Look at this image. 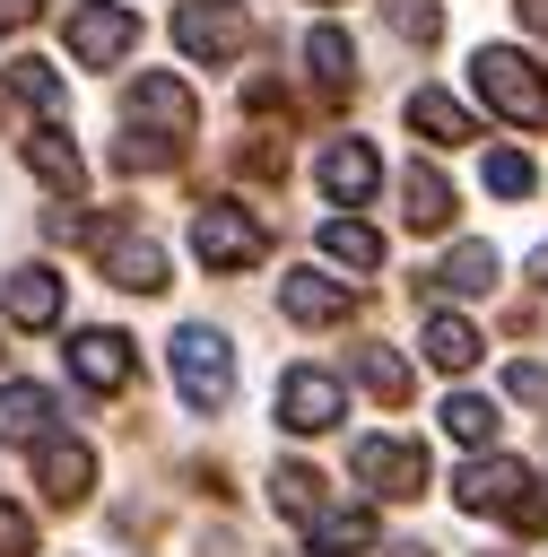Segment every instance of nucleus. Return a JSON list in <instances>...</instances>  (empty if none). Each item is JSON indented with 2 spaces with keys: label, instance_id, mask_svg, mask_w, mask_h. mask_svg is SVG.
Returning a JSON list of instances; mask_svg holds the SVG:
<instances>
[{
  "label": "nucleus",
  "instance_id": "nucleus-18",
  "mask_svg": "<svg viewBox=\"0 0 548 557\" xmlns=\"http://www.w3.org/2000/svg\"><path fill=\"white\" fill-rule=\"evenodd\" d=\"M418 348H426V366H444V374H470L478 366V331L461 322V313H426V331H418Z\"/></svg>",
  "mask_w": 548,
  "mask_h": 557
},
{
  "label": "nucleus",
  "instance_id": "nucleus-8",
  "mask_svg": "<svg viewBox=\"0 0 548 557\" xmlns=\"http://www.w3.org/2000/svg\"><path fill=\"white\" fill-rule=\"evenodd\" d=\"M348 418V392H339V374H322V366H296V374H278V426H296V435H322V426H339Z\"/></svg>",
  "mask_w": 548,
  "mask_h": 557
},
{
  "label": "nucleus",
  "instance_id": "nucleus-26",
  "mask_svg": "<svg viewBox=\"0 0 548 557\" xmlns=\"http://www.w3.org/2000/svg\"><path fill=\"white\" fill-rule=\"evenodd\" d=\"M304 61H313L322 87H348V78H357V44H348L339 26H313V35H304Z\"/></svg>",
  "mask_w": 548,
  "mask_h": 557
},
{
  "label": "nucleus",
  "instance_id": "nucleus-25",
  "mask_svg": "<svg viewBox=\"0 0 548 557\" xmlns=\"http://www.w3.org/2000/svg\"><path fill=\"white\" fill-rule=\"evenodd\" d=\"M270 505H278L287 522H313V513H322V479H313L304 461H278V470H270Z\"/></svg>",
  "mask_w": 548,
  "mask_h": 557
},
{
  "label": "nucleus",
  "instance_id": "nucleus-4",
  "mask_svg": "<svg viewBox=\"0 0 548 557\" xmlns=\"http://www.w3.org/2000/svg\"><path fill=\"white\" fill-rule=\"evenodd\" d=\"M191 252H200L209 270H252V261L270 252V235H261V218H252V209H235V200H209V209L191 218Z\"/></svg>",
  "mask_w": 548,
  "mask_h": 557
},
{
  "label": "nucleus",
  "instance_id": "nucleus-5",
  "mask_svg": "<svg viewBox=\"0 0 548 557\" xmlns=\"http://www.w3.org/2000/svg\"><path fill=\"white\" fill-rule=\"evenodd\" d=\"M174 44H183L191 61H235V52L252 44V9H244V0H183Z\"/></svg>",
  "mask_w": 548,
  "mask_h": 557
},
{
  "label": "nucleus",
  "instance_id": "nucleus-11",
  "mask_svg": "<svg viewBox=\"0 0 548 557\" xmlns=\"http://www.w3.org/2000/svg\"><path fill=\"white\" fill-rule=\"evenodd\" d=\"M278 313L304 322V331L348 322V278H331V270H287V278H278Z\"/></svg>",
  "mask_w": 548,
  "mask_h": 557
},
{
  "label": "nucleus",
  "instance_id": "nucleus-13",
  "mask_svg": "<svg viewBox=\"0 0 548 557\" xmlns=\"http://www.w3.org/2000/svg\"><path fill=\"white\" fill-rule=\"evenodd\" d=\"M70 374L87 392H122L130 383V339L122 331H70Z\"/></svg>",
  "mask_w": 548,
  "mask_h": 557
},
{
  "label": "nucleus",
  "instance_id": "nucleus-33",
  "mask_svg": "<svg viewBox=\"0 0 548 557\" xmlns=\"http://www.w3.org/2000/svg\"><path fill=\"white\" fill-rule=\"evenodd\" d=\"M505 383H513V400H548V366H513Z\"/></svg>",
  "mask_w": 548,
  "mask_h": 557
},
{
  "label": "nucleus",
  "instance_id": "nucleus-7",
  "mask_svg": "<svg viewBox=\"0 0 548 557\" xmlns=\"http://www.w3.org/2000/svg\"><path fill=\"white\" fill-rule=\"evenodd\" d=\"M130 131H148V139H165V148H183V139L200 131V104H191V87H183L174 70H148V78L130 87Z\"/></svg>",
  "mask_w": 548,
  "mask_h": 557
},
{
  "label": "nucleus",
  "instance_id": "nucleus-23",
  "mask_svg": "<svg viewBox=\"0 0 548 557\" xmlns=\"http://www.w3.org/2000/svg\"><path fill=\"white\" fill-rule=\"evenodd\" d=\"M435 287H444V296H487V287H496V252H487V244H452L444 270H435Z\"/></svg>",
  "mask_w": 548,
  "mask_h": 557
},
{
  "label": "nucleus",
  "instance_id": "nucleus-24",
  "mask_svg": "<svg viewBox=\"0 0 548 557\" xmlns=\"http://www.w3.org/2000/svg\"><path fill=\"white\" fill-rule=\"evenodd\" d=\"M444 435H452V444H470V453H487V444H496V400L452 392V400H444Z\"/></svg>",
  "mask_w": 548,
  "mask_h": 557
},
{
  "label": "nucleus",
  "instance_id": "nucleus-36",
  "mask_svg": "<svg viewBox=\"0 0 548 557\" xmlns=\"http://www.w3.org/2000/svg\"><path fill=\"white\" fill-rule=\"evenodd\" d=\"M522 9H531V17H539V26H548V0H522Z\"/></svg>",
  "mask_w": 548,
  "mask_h": 557
},
{
  "label": "nucleus",
  "instance_id": "nucleus-30",
  "mask_svg": "<svg viewBox=\"0 0 548 557\" xmlns=\"http://www.w3.org/2000/svg\"><path fill=\"white\" fill-rule=\"evenodd\" d=\"M391 26H400L409 44H435V35H444V17H435V0H391Z\"/></svg>",
  "mask_w": 548,
  "mask_h": 557
},
{
  "label": "nucleus",
  "instance_id": "nucleus-22",
  "mask_svg": "<svg viewBox=\"0 0 548 557\" xmlns=\"http://www.w3.org/2000/svg\"><path fill=\"white\" fill-rule=\"evenodd\" d=\"M322 261H339V270H374V261H383V235H374L365 218H331V226H322Z\"/></svg>",
  "mask_w": 548,
  "mask_h": 557
},
{
  "label": "nucleus",
  "instance_id": "nucleus-14",
  "mask_svg": "<svg viewBox=\"0 0 548 557\" xmlns=\"http://www.w3.org/2000/svg\"><path fill=\"white\" fill-rule=\"evenodd\" d=\"M374 183H383V165H374V148H365V139H331V148H322V191H331L339 209L374 200Z\"/></svg>",
  "mask_w": 548,
  "mask_h": 557
},
{
  "label": "nucleus",
  "instance_id": "nucleus-20",
  "mask_svg": "<svg viewBox=\"0 0 548 557\" xmlns=\"http://www.w3.org/2000/svg\"><path fill=\"white\" fill-rule=\"evenodd\" d=\"M409 131H426L435 148H461V139H478V122H470V113H461L444 87H418V96H409Z\"/></svg>",
  "mask_w": 548,
  "mask_h": 557
},
{
  "label": "nucleus",
  "instance_id": "nucleus-21",
  "mask_svg": "<svg viewBox=\"0 0 548 557\" xmlns=\"http://www.w3.org/2000/svg\"><path fill=\"white\" fill-rule=\"evenodd\" d=\"M26 165H35L52 191H78V183H87V165H78V148H70V131H61V122H43V131L26 139Z\"/></svg>",
  "mask_w": 548,
  "mask_h": 557
},
{
  "label": "nucleus",
  "instance_id": "nucleus-31",
  "mask_svg": "<svg viewBox=\"0 0 548 557\" xmlns=\"http://www.w3.org/2000/svg\"><path fill=\"white\" fill-rule=\"evenodd\" d=\"M505 522H513V531H548V479H531V487L505 505Z\"/></svg>",
  "mask_w": 548,
  "mask_h": 557
},
{
  "label": "nucleus",
  "instance_id": "nucleus-2",
  "mask_svg": "<svg viewBox=\"0 0 548 557\" xmlns=\"http://www.w3.org/2000/svg\"><path fill=\"white\" fill-rule=\"evenodd\" d=\"M174 392H183V409H226V392H235V348H226V331H209V322H183L174 331Z\"/></svg>",
  "mask_w": 548,
  "mask_h": 557
},
{
  "label": "nucleus",
  "instance_id": "nucleus-3",
  "mask_svg": "<svg viewBox=\"0 0 548 557\" xmlns=\"http://www.w3.org/2000/svg\"><path fill=\"white\" fill-rule=\"evenodd\" d=\"M61 35H70V61H78V70H113V61L139 44V17H130L122 0H70Z\"/></svg>",
  "mask_w": 548,
  "mask_h": 557
},
{
  "label": "nucleus",
  "instance_id": "nucleus-9",
  "mask_svg": "<svg viewBox=\"0 0 548 557\" xmlns=\"http://www.w3.org/2000/svg\"><path fill=\"white\" fill-rule=\"evenodd\" d=\"M348 470H357L374 496H418V487H426V453L400 444V435H365V444L348 453Z\"/></svg>",
  "mask_w": 548,
  "mask_h": 557
},
{
  "label": "nucleus",
  "instance_id": "nucleus-29",
  "mask_svg": "<svg viewBox=\"0 0 548 557\" xmlns=\"http://www.w3.org/2000/svg\"><path fill=\"white\" fill-rule=\"evenodd\" d=\"M531 183H539V165H531L522 148H496V157H487V191H496V200H522Z\"/></svg>",
  "mask_w": 548,
  "mask_h": 557
},
{
  "label": "nucleus",
  "instance_id": "nucleus-15",
  "mask_svg": "<svg viewBox=\"0 0 548 557\" xmlns=\"http://www.w3.org/2000/svg\"><path fill=\"white\" fill-rule=\"evenodd\" d=\"M0 313L17 322V331H43V322H61V278L35 261V270H9L0 278Z\"/></svg>",
  "mask_w": 548,
  "mask_h": 557
},
{
  "label": "nucleus",
  "instance_id": "nucleus-16",
  "mask_svg": "<svg viewBox=\"0 0 548 557\" xmlns=\"http://www.w3.org/2000/svg\"><path fill=\"white\" fill-rule=\"evenodd\" d=\"M304 548L313 557H357V548H374V513L365 505H322L304 522Z\"/></svg>",
  "mask_w": 548,
  "mask_h": 557
},
{
  "label": "nucleus",
  "instance_id": "nucleus-35",
  "mask_svg": "<svg viewBox=\"0 0 548 557\" xmlns=\"http://www.w3.org/2000/svg\"><path fill=\"white\" fill-rule=\"evenodd\" d=\"M531 278H539V287H548V244H539V252H531Z\"/></svg>",
  "mask_w": 548,
  "mask_h": 557
},
{
  "label": "nucleus",
  "instance_id": "nucleus-28",
  "mask_svg": "<svg viewBox=\"0 0 548 557\" xmlns=\"http://www.w3.org/2000/svg\"><path fill=\"white\" fill-rule=\"evenodd\" d=\"M348 366H357V383H365L374 400H409V366H400L391 348H348Z\"/></svg>",
  "mask_w": 548,
  "mask_h": 557
},
{
  "label": "nucleus",
  "instance_id": "nucleus-27",
  "mask_svg": "<svg viewBox=\"0 0 548 557\" xmlns=\"http://www.w3.org/2000/svg\"><path fill=\"white\" fill-rule=\"evenodd\" d=\"M9 87H17L43 122H61V113H70V87L52 78V61H9Z\"/></svg>",
  "mask_w": 548,
  "mask_h": 557
},
{
  "label": "nucleus",
  "instance_id": "nucleus-19",
  "mask_svg": "<svg viewBox=\"0 0 548 557\" xmlns=\"http://www.w3.org/2000/svg\"><path fill=\"white\" fill-rule=\"evenodd\" d=\"M52 426V392L43 383H0V444H43Z\"/></svg>",
  "mask_w": 548,
  "mask_h": 557
},
{
  "label": "nucleus",
  "instance_id": "nucleus-10",
  "mask_svg": "<svg viewBox=\"0 0 548 557\" xmlns=\"http://www.w3.org/2000/svg\"><path fill=\"white\" fill-rule=\"evenodd\" d=\"M35 487H43L52 505H87V496H96V453H87L78 435H43V444H35Z\"/></svg>",
  "mask_w": 548,
  "mask_h": 557
},
{
  "label": "nucleus",
  "instance_id": "nucleus-32",
  "mask_svg": "<svg viewBox=\"0 0 548 557\" xmlns=\"http://www.w3.org/2000/svg\"><path fill=\"white\" fill-rule=\"evenodd\" d=\"M0 557H35V522L17 505H0Z\"/></svg>",
  "mask_w": 548,
  "mask_h": 557
},
{
  "label": "nucleus",
  "instance_id": "nucleus-17",
  "mask_svg": "<svg viewBox=\"0 0 548 557\" xmlns=\"http://www.w3.org/2000/svg\"><path fill=\"white\" fill-rule=\"evenodd\" d=\"M400 218H409L418 235H444V226H452V183H444L435 165H409V174H400Z\"/></svg>",
  "mask_w": 548,
  "mask_h": 557
},
{
  "label": "nucleus",
  "instance_id": "nucleus-34",
  "mask_svg": "<svg viewBox=\"0 0 548 557\" xmlns=\"http://www.w3.org/2000/svg\"><path fill=\"white\" fill-rule=\"evenodd\" d=\"M43 17V0H0V35H17V26H35Z\"/></svg>",
  "mask_w": 548,
  "mask_h": 557
},
{
  "label": "nucleus",
  "instance_id": "nucleus-12",
  "mask_svg": "<svg viewBox=\"0 0 548 557\" xmlns=\"http://www.w3.org/2000/svg\"><path fill=\"white\" fill-rule=\"evenodd\" d=\"M522 487H531V470H522V461H505V453H478V461L452 479V505H461V513H505Z\"/></svg>",
  "mask_w": 548,
  "mask_h": 557
},
{
  "label": "nucleus",
  "instance_id": "nucleus-6",
  "mask_svg": "<svg viewBox=\"0 0 548 557\" xmlns=\"http://www.w3.org/2000/svg\"><path fill=\"white\" fill-rule=\"evenodd\" d=\"M87 235H96V252H104V278H113L122 296H157V287H165V252H157V244H148L130 218H96Z\"/></svg>",
  "mask_w": 548,
  "mask_h": 557
},
{
  "label": "nucleus",
  "instance_id": "nucleus-1",
  "mask_svg": "<svg viewBox=\"0 0 548 557\" xmlns=\"http://www.w3.org/2000/svg\"><path fill=\"white\" fill-rule=\"evenodd\" d=\"M470 87L505 113V122H522V131H548V78H539V61L531 52H513V44H478V61H470Z\"/></svg>",
  "mask_w": 548,
  "mask_h": 557
}]
</instances>
